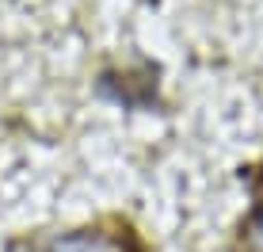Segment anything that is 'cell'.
<instances>
[{
  "label": "cell",
  "instance_id": "7a4b0ae2",
  "mask_svg": "<svg viewBox=\"0 0 263 252\" xmlns=\"http://www.w3.org/2000/svg\"><path fill=\"white\" fill-rule=\"evenodd\" d=\"M244 241H248L252 252H263V203L252 210V218L244 222Z\"/></svg>",
  "mask_w": 263,
  "mask_h": 252
},
{
  "label": "cell",
  "instance_id": "6da1fadb",
  "mask_svg": "<svg viewBox=\"0 0 263 252\" xmlns=\"http://www.w3.org/2000/svg\"><path fill=\"white\" fill-rule=\"evenodd\" d=\"M46 252H130V245H126V237L107 229H77L58 237Z\"/></svg>",
  "mask_w": 263,
  "mask_h": 252
},
{
  "label": "cell",
  "instance_id": "3957f363",
  "mask_svg": "<svg viewBox=\"0 0 263 252\" xmlns=\"http://www.w3.org/2000/svg\"><path fill=\"white\" fill-rule=\"evenodd\" d=\"M12 252H20V248H12Z\"/></svg>",
  "mask_w": 263,
  "mask_h": 252
}]
</instances>
